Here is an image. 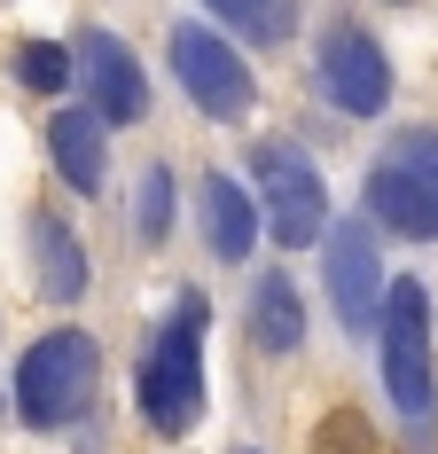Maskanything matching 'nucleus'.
<instances>
[{"mask_svg": "<svg viewBox=\"0 0 438 454\" xmlns=\"http://www.w3.org/2000/svg\"><path fill=\"white\" fill-rule=\"evenodd\" d=\"M165 227H173V173L149 165V181H141V243H165Z\"/></svg>", "mask_w": 438, "mask_h": 454, "instance_id": "2eb2a0df", "label": "nucleus"}, {"mask_svg": "<svg viewBox=\"0 0 438 454\" xmlns=\"http://www.w3.org/2000/svg\"><path fill=\"white\" fill-rule=\"evenodd\" d=\"M321 94H329L345 118H376V110L392 102V63H384V47L368 40L360 24H337V32L321 40Z\"/></svg>", "mask_w": 438, "mask_h": 454, "instance_id": "6e6552de", "label": "nucleus"}, {"mask_svg": "<svg viewBox=\"0 0 438 454\" xmlns=\"http://www.w3.org/2000/svg\"><path fill=\"white\" fill-rule=\"evenodd\" d=\"M79 87H87V102L110 126L149 118V79H141V63L126 55V40H110V32H79Z\"/></svg>", "mask_w": 438, "mask_h": 454, "instance_id": "1a4fd4ad", "label": "nucleus"}, {"mask_svg": "<svg viewBox=\"0 0 438 454\" xmlns=\"http://www.w3.org/2000/svg\"><path fill=\"white\" fill-rule=\"evenodd\" d=\"M204 227H212V251H219V259H251L259 212H251V196L227 181V173H212V181H204Z\"/></svg>", "mask_w": 438, "mask_h": 454, "instance_id": "f8f14e48", "label": "nucleus"}, {"mask_svg": "<svg viewBox=\"0 0 438 454\" xmlns=\"http://www.w3.org/2000/svg\"><path fill=\"white\" fill-rule=\"evenodd\" d=\"M204 321H212V306L188 298L141 361V415H149L157 439H180L204 415Z\"/></svg>", "mask_w": 438, "mask_h": 454, "instance_id": "f257e3e1", "label": "nucleus"}, {"mask_svg": "<svg viewBox=\"0 0 438 454\" xmlns=\"http://www.w3.org/2000/svg\"><path fill=\"white\" fill-rule=\"evenodd\" d=\"M102 110H55V126H47V149H55V173L79 188V196H102V165H110V149H102Z\"/></svg>", "mask_w": 438, "mask_h": 454, "instance_id": "9d476101", "label": "nucleus"}, {"mask_svg": "<svg viewBox=\"0 0 438 454\" xmlns=\"http://www.w3.org/2000/svg\"><path fill=\"white\" fill-rule=\"evenodd\" d=\"M94 384H102V345L87 329H47L16 368V408L32 431H63L71 415H87Z\"/></svg>", "mask_w": 438, "mask_h": 454, "instance_id": "f03ea898", "label": "nucleus"}, {"mask_svg": "<svg viewBox=\"0 0 438 454\" xmlns=\"http://www.w3.org/2000/svg\"><path fill=\"white\" fill-rule=\"evenodd\" d=\"M368 220L431 243L438 235V126L399 134L376 165H368Z\"/></svg>", "mask_w": 438, "mask_h": 454, "instance_id": "7ed1b4c3", "label": "nucleus"}, {"mask_svg": "<svg viewBox=\"0 0 438 454\" xmlns=\"http://www.w3.org/2000/svg\"><path fill=\"white\" fill-rule=\"evenodd\" d=\"M219 16H227V24H243V32H282V0H212Z\"/></svg>", "mask_w": 438, "mask_h": 454, "instance_id": "f3484780", "label": "nucleus"}, {"mask_svg": "<svg viewBox=\"0 0 438 454\" xmlns=\"http://www.w3.org/2000/svg\"><path fill=\"white\" fill-rule=\"evenodd\" d=\"M251 181L266 196V235L282 251H306L313 235L329 227V188H321V173H313L290 141H259L251 149Z\"/></svg>", "mask_w": 438, "mask_h": 454, "instance_id": "39448f33", "label": "nucleus"}, {"mask_svg": "<svg viewBox=\"0 0 438 454\" xmlns=\"http://www.w3.org/2000/svg\"><path fill=\"white\" fill-rule=\"evenodd\" d=\"M384 384L415 423H431L438 400V361H431V298L423 282H392L384 290Z\"/></svg>", "mask_w": 438, "mask_h": 454, "instance_id": "20e7f679", "label": "nucleus"}, {"mask_svg": "<svg viewBox=\"0 0 438 454\" xmlns=\"http://www.w3.org/2000/svg\"><path fill=\"white\" fill-rule=\"evenodd\" d=\"M32 259H40V290L47 298H79L87 290V251L63 235V220H32Z\"/></svg>", "mask_w": 438, "mask_h": 454, "instance_id": "ddd939ff", "label": "nucleus"}, {"mask_svg": "<svg viewBox=\"0 0 438 454\" xmlns=\"http://www.w3.org/2000/svg\"><path fill=\"white\" fill-rule=\"evenodd\" d=\"M173 71L188 87V102H204V118H243L251 110V63L219 32H204V24H180L173 32Z\"/></svg>", "mask_w": 438, "mask_h": 454, "instance_id": "423d86ee", "label": "nucleus"}, {"mask_svg": "<svg viewBox=\"0 0 438 454\" xmlns=\"http://www.w3.org/2000/svg\"><path fill=\"white\" fill-rule=\"evenodd\" d=\"M329 306L345 329L384 321V259H376V220H329Z\"/></svg>", "mask_w": 438, "mask_h": 454, "instance_id": "0eeeda50", "label": "nucleus"}, {"mask_svg": "<svg viewBox=\"0 0 438 454\" xmlns=\"http://www.w3.org/2000/svg\"><path fill=\"white\" fill-rule=\"evenodd\" d=\"M16 79H24L32 94H63V79H71V63H63V47L32 40V47H16Z\"/></svg>", "mask_w": 438, "mask_h": 454, "instance_id": "4468645a", "label": "nucleus"}, {"mask_svg": "<svg viewBox=\"0 0 438 454\" xmlns=\"http://www.w3.org/2000/svg\"><path fill=\"white\" fill-rule=\"evenodd\" d=\"M313 454H376V439H368V423H360V415H329V423H321V439H313Z\"/></svg>", "mask_w": 438, "mask_h": 454, "instance_id": "dca6fc26", "label": "nucleus"}, {"mask_svg": "<svg viewBox=\"0 0 438 454\" xmlns=\"http://www.w3.org/2000/svg\"><path fill=\"white\" fill-rule=\"evenodd\" d=\"M306 337V306H298V282L290 274H266L251 290V345L259 353H298Z\"/></svg>", "mask_w": 438, "mask_h": 454, "instance_id": "9b49d317", "label": "nucleus"}]
</instances>
